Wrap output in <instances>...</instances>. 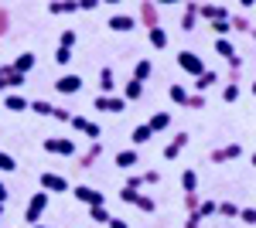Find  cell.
<instances>
[{
  "instance_id": "obj_1",
  "label": "cell",
  "mask_w": 256,
  "mask_h": 228,
  "mask_svg": "<svg viewBox=\"0 0 256 228\" xmlns=\"http://www.w3.org/2000/svg\"><path fill=\"white\" fill-rule=\"evenodd\" d=\"M48 194L44 191H38V194H31V201L24 205V222L28 225H41V218H44V208H48Z\"/></svg>"
},
{
  "instance_id": "obj_2",
  "label": "cell",
  "mask_w": 256,
  "mask_h": 228,
  "mask_svg": "<svg viewBox=\"0 0 256 228\" xmlns=\"http://www.w3.org/2000/svg\"><path fill=\"white\" fill-rule=\"evenodd\" d=\"M137 27H160V14H158V3L154 0H140V7H137Z\"/></svg>"
},
{
  "instance_id": "obj_3",
  "label": "cell",
  "mask_w": 256,
  "mask_h": 228,
  "mask_svg": "<svg viewBox=\"0 0 256 228\" xmlns=\"http://www.w3.org/2000/svg\"><path fill=\"white\" fill-rule=\"evenodd\" d=\"M72 194H76V201H82V205H89V208H99V205H106V194L96 188H89V184H76V188H68Z\"/></svg>"
},
{
  "instance_id": "obj_4",
  "label": "cell",
  "mask_w": 256,
  "mask_h": 228,
  "mask_svg": "<svg viewBox=\"0 0 256 228\" xmlns=\"http://www.w3.org/2000/svg\"><path fill=\"white\" fill-rule=\"evenodd\" d=\"M41 147L48 153H58V157H72L76 153V140H68V136H44Z\"/></svg>"
},
{
  "instance_id": "obj_5",
  "label": "cell",
  "mask_w": 256,
  "mask_h": 228,
  "mask_svg": "<svg viewBox=\"0 0 256 228\" xmlns=\"http://www.w3.org/2000/svg\"><path fill=\"white\" fill-rule=\"evenodd\" d=\"M41 191L52 198V194H65L68 191V181L62 177V174H52V171H44L41 174Z\"/></svg>"
},
{
  "instance_id": "obj_6",
  "label": "cell",
  "mask_w": 256,
  "mask_h": 228,
  "mask_svg": "<svg viewBox=\"0 0 256 228\" xmlns=\"http://www.w3.org/2000/svg\"><path fill=\"white\" fill-rule=\"evenodd\" d=\"M76 130H79L82 136H89L92 143H99V136H102V130H99V123H92V119H86V116H79V113H72V119H68Z\"/></svg>"
},
{
  "instance_id": "obj_7",
  "label": "cell",
  "mask_w": 256,
  "mask_h": 228,
  "mask_svg": "<svg viewBox=\"0 0 256 228\" xmlns=\"http://www.w3.org/2000/svg\"><path fill=\"white\" fill-rule=\"evenodd\" d=\"M178 65H181V72H188V75H202L205 72V61H202V55H195V51H181L178 55Z\"/></svg>"
},
{
  "instance_id": "obj_8",
  "label": "cell",
  "mask_w": 256,
  "mask_h": 228,
  "mask_svg": "<svg viewBox=\"0 0 256 228\" xmlns=\"http://www.w3.org/2000/svg\"><path fill=\"white\" fill-rule=\"evenodd\" d=\"M92 109H99V113H123L126 102H123L120 95H96V99H92Z\"/></svg>"
},
{
  "instance_id": "obj_9",
  "label": "cell",
  "mask_w": 256,
  "mask_h": 228,
  "mask_svg": "<svg viewBox=\"0 0 256 228\" xmlns=\"http://www.w3.org/2000/svg\"><path fill=\"white\" fill-rule=\"evenodd\" d=\"M239 157H242V143H229V147H218L208 153L212 164H226V160H239Z\"/></svg>"
},
{
  "instance_id": "obj_10",
  "label": "cell",
  "mask_w": 256,
  "mask_h": 228,
  "mask_svg": "<svg viewBox=\"0 0 256 228\" xmlns=\"http://www.w3.org/2000/svg\"><path fill=\"white\" fill-rule=\"evenodd\" d=\"M198 17H205L208 24H216V20H229V10H226L222 3H198Z\"/></svg>"
},
{
  "instance_id": "obj_11",
  "label": "cell",
  "mask_w": 256,
  "mask_h": 228,
  "mask_svg": "<svg viewBox=\"0 0 256 228\" xmlns=\"http://www.w3.org/2000/svg\"><path fill=\"white\" fill-rule=\"evenodd\" d=\"M106 27H110V31H116V34H126V31H134V27H137V17H134V14H113V17L106 20Z\"/></svg>"
},
{
  "instance_id": "obj_12",
  "label": "cell",
  "mask_w": 256,
  "mask_h": 228,
  "mask_svg": "<svg viewBox=\"0 0 256 228\" xmlns=\"http://www.w3.org/2000/svg\"><path fill=\"white\" fill-rule=\"evenodd\" d=\"M55 92H62V95L82 92V75H62L58 82H55Z\"/></svg>"
},
{
  "instance_id": "obj_13",
  "label": "cell",
  "mask_w": 256,
  "mask_h": 228,
  "mask_svg": "<svg viewBox=\"0 0 256 228\" xmlns=\"http://www.w3.org/2000/svg\"><path fill=\"white\" fill-rule=\"evenodd\" d=\"M99 157H102V140H99V143H89V147L79 153V167H86V171H89V167H96Z\"/></svg>"
},
{
  "instance_id": "obj_14",
  "label": "cell",
  "mask_w": 256,
  "mask_h": 228,
  "mask_svg": "<svg viewBox=\"0 0 256 228\" xmlns=\"http://www.w3.org/2000/svg\"><path fill=\"white\" fill-rule=\"evenodd\" d=\"M28 106H31V99L20 92H7L4 95V109H10V113H28Z\"/></svg>"
},
{
  "instance_id": "obj_15",
  "label": "cell",
  "mask_w": 256,
  "mask_h": 228,
  "mask_svg": "<svg viewBox=\"0 0 256 228\" xmlns=\"http://www.w3.org/2000/svg\"><path fill=\"white\" fill-rule=\"evenodd\" d=\"M198 24V0H188V7L181 10V31L188 34V31H195Z\"/></svg>"
},
{
  "instance_id": "obj_16",
  "label": "cell",
  "mask_w": 256,
  "mask_h": 228,
  "mask_svg": "<svg viewBox=\"0 0 256 228\" xmlns=\"http://www.w3.org/2000/svg\"><path fill=\"white\" fill-rule=\"evenodd\" d=\"M34 61H38V58H34V51H24V55H18L14 61H10V72H18V75L28 78V72L34 68Z\"/></svg>"
},
{
  "instance_id": "obj_17",
  "label": "cell",
  "mask_w": 256,
  "mask_h": 228,
  "mask_svg": "<svg viewBox=\"0 0 256 228\" xmlns=\"http://www.w3.org/2000/svg\"><path fill=\"white\" fill-rule=\"evenodd\" d=\"M113 89H116V75L110 65H102L99 68V95H113Z\"/></svg>"
},
{
  "instance_id": "obj_18",
  "label": "cell",
  "mask_w": 256,
  "mask_h": 228,
  "mask_svg": "<svg viewBox=\"0 0 256 228\" xmlns=\"http://www.w3.org/2000/svg\"><path fill=\"white\" fill-rule=\"evenodd\" d=\"M184 147H188V133H174V140L164 147V160H178Z\"/></svg>"
},
{
  "instance_id": "obj_19",
  "label": "cell",
  "mask_w": 256,
  "mask_h": 228,
  "mask_svg": "<svg viewBox=\"0 0 256 228\" xmlns=\"http://www.w3.org/2000/svg\"><path fill=\"white\" fill-rule=\"evenodd\" d=\"M113 160H116V167H120V171H134V167L140 164V153L134 150V147H130V150H120L116 157H113Z\"/></svg>"
},
{
  "instance_id": "obj_20",
  "label": "cell",
  "mask_w": 256,
  "mask_h": 228,
  "mask_svg": "<svg viewBox=\"0 0 256 228\" xmlns=\"http://www.w3.org/2000/svg\"><path fill=\"white\" fill-rule=\"evenodd\" d=\"M79 10V0H52L48 3V14L58 17V14H76Z\"/></svg>"
},
{
  "instance_id": "obj_21",
  "label": "cell",
  "mask_w": 256,
  "mask_h": 228,
  "mask_svg": "<svg viewBox=\"0 0 256 228\" xmlns=\"http://www.w3.org/2000/svg\"><path fill=\"white\" fill-rule=\"evenodd\" d=\"M216 82H222V78H218V72H212V68H205V72H202V75L195 78V92H198V95H205V89H212Z\"/></svg>"
},
{
  "instance_id": "obj_22",
  "label": "cell",
  "mask_w": 256,
  "mask_h": 228,
  "mask_svg": "<svg viewBox=\"0 0 256 228\" xmlns=\"http://www.w3.org/2000/svg\"><path fill=\"white\" fill-rule=\"evenodd\" d=\"M24 82H28V78L18 75V72H10V65H7V75L0 82V89H4V92H18V89H24Z\"/></svg>"
},
{
  "instance_id": "obj_23",
  "label": "cell",
  "mask_w": 256,
  "mask_h": 228,
  "mask_svg": "<svg viewBox=\"0 0 256 228\" xmlns=\"http://www.w3.org/2000/svg\"><path fill=\"white\" fill-rule=\"evenodd\" d=\"M150 140H154V133L147 130V123H140V126H134V130H130V143H134V150H137V147H144V143H150Z\"/></svg>"
},
{
  "instance_id": "obj_24",
  "label": "cell",
  "mask_w": 256,
  "mask_h": 228,
  "mask_svg": "<svg viewBox=\"0 0 256 228\" xmlns=\"http://www.w3.org/2000/svg\"><path fill=\"white\" fill-rule=\"evenodd\" d=\"M168 126H171V113H154L147 119V130H150V133H164Z\"/></svg>"
},
{
  "instance_id": "obj_25",
  "label": "cell",
  "mask_w": 256,
  "mask_h": 228,
  "mask_svg": "<svg viewBox=\"0 0 256 228\" xmlns=\"http://www.w3.org/2000/svg\"><path fill=\"white\" fill-rule=\"evenodd\" d=\"M150 72H154V65H150L147 58H140L137 65H134V82H140V85H144V82L150 78Z\"/></svg>"
},
{
  "instance_id": "obj_26",
  "label": "cell",
  "mask_w": 256,
  "mask_h": 228,
  "mask_svg": "<svg viewBox=\"0 0 256 228\" xmlns=\"http://www.w3.org/2000/svg\"><path fill=\"white\" fill-rule=\"evenodd\" d=\"M229 31H242V34H253V20L236 14V17H229Z\"/></svg>"
},
{
  "instance_id": "obj_27",
  "label": "cell",
  "mask_w": 256,
  "mask_h": 228,
  "mask_svg": "<svg viewBox=\"0 0 256 228\" xmlns=\"http://www.w3.org/2000/svg\"><path fill=\"white\" fill-rule=\"evenodd\" d=\"M140 95H144V85L130 78V82H126V89H123V95H120V99H123V102H137Z\"/></svg>"
},
{
  "instance_id": "obj_28",
  "label": "cell",
  "mask_w": 256,
  "mask_h": 228,
  "mask_svg": "<svg viewBox=\"0 0 256 228\" xmlns=\"http://www.w3.org/2000/svg\"><path fill=\"white\" fill-rule=\"evenodd\" d=\"M147 38H150V44H154L158 51L168 48V31H164V27H150V31H147Z\"/></svg>"
},
{
  "instance_id": "obj_29",
  "label": "cell",
  "mask_w": 256,
  "mask_h": 228,
  "mask_svg": "<svg viewBox=\"0 0 256 228\" xmlns=\"http://www.w3.org/2000/svg\"><path fill=\"white\" fill-rule=\"evenodd\" d=\"M226 82H232V85H239V82H242V58H229V78H226Z\"/></svg>"
},
{
  "instance_id": "obj_30",
  "label": "cell",
  "mask_w": 256,
  "mask_h": 228,
  "mask_svg": "<svg viewBox=\"0 0 256 228\" xmlns=\"http://www.w3.org/2000/svg\"><path fill=\"white\" fill-rule=\"evenodd\" d=\"M134 208H140L144 215H154V211H158V201H154L150 194H137V201H134Z\"/></svg>"
},
{
  "instance_id": "obj_31",
  "label": "cell",
  "mask_w": 256,
  "mask_h": 228,
  "mask_svg": "<svg viewBox=\"0 0 256 228\" xmlns=\"http://www.w3.org/2000/svg\"><path fill=\"white\" fill-rule=\"evenodd\" d=\"M216 55H222L226 61H229V58H236V48H232V41H229V38H216Z\"/></svg>"
},
{
  "instance_id": "obj_32",
  "label": "cell",
  "mask_w": 256,
  "mask_h": 228,
  "mask_svg": "<svg viewBox=\"0 0 256 228\" xmlns=\"http://www.w3.org/2000/svg\"><path fill=\"white\" fill-rule=\"evenodd\" d=\"M168 95H171V102H174V106H184V102H188V89H184L181 82H174V85L168 89Z\"/></svg>"
},
{
  "instance_id": "obj_33",
  "label": "cell",
  "mask_w": 256,
  "mask_h": 228,
  "mask_svg": "<svg viewBox=\"0 0 256 228\" xmlns=\"http://www.w3.org/2000/svg\"><path fill=\"white\" fill-rule=\"evenodd\" d=\"M76 44H79V31H76V27H68V31H62V38H58V48H68V51H72Z\"/></svg>"
},
{
  "instance_id": "obj_34",
  "label": "cell",
  "mask_w": 256,
  "mask_h": 228,
  "mask_svg": "<svg viewBox=\"0 0 256 228\" xmlns=\"http://www.w3.org/2000/svg\"><path fill=\"white\" fill-rule=\"evenodd\" d=\"M28 109H31L34 116H52V113H55V106H52L48 99H34V102H31Z\"/></svg>"
},
{
  "instance_id": "obj_35",
  "label": "cell",
  "mask_w": 256,
  "mask_h": 228,
  "mask_svg": "<svg viewBox=\"0 0 256 228\" xmlns=\"http://www.w3.org/2000/svg\"><path fill=\"white\" fill-rule=\"evenodd\" d=\"M181 188H184V194L198 188V174L192 171V167H188V171H181Z\"/></svg>"
},
{
  "instance_id": "obj_36",
  "label": "cell",
  "mask_w": 256,
  "mask_h": 228,
  "mask_svg": "<svg viewBox=\"0 0 256 228\" xmlns=\"http://www.w3.org/2000/svg\"><path fill=\"white\" fill-rule=\"evenodd\" d=\"M216 201H202V205H198V211H195V218L198 222H205V218H212V215H216Z\"/></svg>"
},
{
  "instance_id": "obj_37",
  "label": "cell",
  "mask_w": 256,
  "mask_h": 228,
  "mask_svg": "<svg viewBox=\"0 0 256 228\" xmlns=\"http://www.w3.org/2000/svg\"><path fill=\"white\" fill-rule=\"evenodd\" d=\"M89 218H92V222H99V225H106L113 215H110V208H106V205H99V208H89Z\"/></svg>"
},
{
  "instance_id": "obj_38",
  "label": "cell",
  "mask_w": 256,
  "mask_h": 228,
  "mask_svg": "<svg viewBox=\"0 0 256 228\" xmlns=\"http://www.w3.org/2000/svg\"><path fill=\"white\" fill-rule=\"evenodd\" d=\"M239 92H242V85H232V82H226V89H222V102H236Z\"/></svg>"
},
{
  "instance_id": "obj_39",
  "label": "cell",
  "mask_w": 256,
  "mask_h": 228,
  "mask_svg": "<svg viewBox=\"0 0 256 228\" xmlns=\"http://www.w3.org/2000/svg\"><path fill=\"white\" fill-rule=\"evenodd\" d=\"M10 34V7H0V38Z\"/></svg>"
},
{
  "instance_id": "obj_40",
  "label": "cell",
  "mask_w": 256,
  "mask_h": 228,
  "mask_svg": "<svg viewBox=\"0 0 256 228\" xmlns=\"http://www.w3.org/2000/svg\"><path fill=\"white\" fill-rule=\"evenodd\" d=\"M198 205H202V198H198V191H188L184 194V208H188V215H195Z\"/></svg>"
},
{
  "instance_id": "obj_41",
  "label": "cell",
  "mask_w": 256,
  "mask_h": 228,
  "mask_svg": "<svg viewBox=\"0 0 256 228\" xmlns=\"http://www.w3.org/2000/svg\"><path fill=\"white\" fill-rule=\"evenodd\" d=\"M0 171H4V174L18 171V160H14V157H10V153H4V150H0Z\"/></svg>"
},
{
  "instance_id": "obj_42",
  "label": "cell",
  "mask_w": 256,
  "mask_h": 228,
  "mask_svg": "<svg viewBox=\"0 0 256 228\" xmlns=\"http://www.w3.org/2000/svg\"><path fill=\"white\" fill-rule=\"evenodd\" d=\"M184 109H205V95L188 92V102H184Z\"/></svg>"
},
{
  "instance_id": "obj_43",
  "label": "cell",
  "mask_w": 256,
  "mask_h": 228,
  "mask_svg": "<svg viewBox=\"0 0 256 228\" xmlns=\"http://www.w3.org/2000/svg\"><path fill=\"white\" fill-rule=\"evenodd\" d=\"M123 188H126V191H140V188H144L140 174H134V171H130V174H126V181H123Z\"/></svg>"
},
{
  "instance_id": "obj_44",
  "label": "cell",
  "mask_w": 256,
  "mask_h": 228,
  "mask_svg": "<svg viewBox=\"0 0 256 228\" xmlns=\"http://www.w3.org/2000/svg\"><path fill=\"white\" fill-rule=\"evenodd\" d=\"M216 215H226V218H236V215H239V208H236V205H229V201H222V205L216 208Z\"/></svg>"
},
{
  "instance_id": "obj_45",
  "label": "cell",
  "mask_w": 256,
  "mask_h": 228,
  "mask_svg": "<svg viewBox=\"0 0 256 228\" xmlns=\"http://www.w3.org/2000/svg\"><path fill=\"white\" fill-rule=\"evenodd\" d=\"M72 58H76V51H68V48H55V61H58V65H68Z\"/></svg>"
},
{
  "instance_id": "obj_46",
  "label": "cell",
  "mask_w": 256,
  "mask_h": 228,
  "mask_svg": "<svg viewBox=\"0 0 256 228\" xmlns=\"http://www.w3.org/2000/svg\"><path fill=\"white\" fill-rule=\"evenodd\" d=\"M212 34H216V38H226V34H229V20H216V24H212Z\"/></svg>"
},
{
  "instance_id": "obj_47",
  "label": "cell",
  "mask_w": 256,
  "mask_h": 228,
  "mask_svg": "<svg viewBox=\"0 0 256 228\" xmlns=\"http://www.w3.org/2000/svg\"><path fill=\"white\" fill-rule=\"evenodd\" d=\"M137 194H140V191H126V188H120V201H123V205H134V201H137Z\"/></svg>"
},
{
  "instance_id": "obj_48",
  "label": "cell",
  "mask_w": 256,
  "mask_h": 228,
  "mask_svg": "<svg viewBox=\"0 0 256 228\" xmlns=\"http://www.w3.org/2000/svg\"><path fill=\"white\" fill-rule=\"evenodd\" d=\"M52 119H58V123H68V119H72V113H68L65 106H55V113H52Z\"/></svg>"
},
{
  "instance_id": "obj_49",
  "label": "cell",
  "mask_w": 256,
  "mask_h": 228,
  "mask_svg": "<svg viewBox=\"0 0 256 228\" xmlns=\"http://www.w3.org/2000/svg\"><path fill=\"white\" fill-rule=\"evenodd\" d=\"M236 218H242V225H253V222H256V211H253V208H242Z\"/></svg>"
},
{
  "instance_id": "obj_50",
  "label": "cell",
  "mask_w": 256,
  "mask_h": 228,
  "mask_svg": "<svg viewBox=\"0 0 256 228\" xmlns=\"http://www.w3.org/2000/svg\"><path fill=\"white\" fill-rule=\"evenodd\" d=\"M140 181H144V184H158V181H160V171H144V174H140Z\"/></svg>"
},
{
  "instance_id": "obj_51",
  "label": "cell",
  "mask_w": 256,
  "mask_h": 228,
  "mask_svg": "<svg viewBox=\"0 0 256 228\" xmlns=\"http://www.w3.org/2000/svg\"><path fill=\"white\" fill-rule=\"evenodd\" d=\"M106 228H130V222H123V218H110Z\"/></svg>"
},
{
  "instance_id": "obj_52",
  "label": "cell",
  "mask_w": 256,
  "mask_h": 228,
  "mask_svg": "<svg viewBox=\"0 0 256 228\" xmlns=\"http://www.w3.org/2000/svg\"><path fill=\"white\" fill-rule=\"evenodd\" d=\"M7 198H10V188H7V184L0 181V205H7Z\"/></svg>"
},
{
  "instance_id": "obj_53",
  "label": "cell",
  "mask_w": 256,
  "mask_h": 228,
  "mask_svg": "<svg viewBox=\"0 0 256 228\" xmlns=\"http://www.w3.org/2000/svg\"><path fill=\"white\" fill-rule=\"evenodd\" d=\"M96 7H99L96 0H79V10H96Z\"/></svg>"
},
{
  "instance_id": "obj_54",
  "label": "cell",
  "mask_w": 256,
  "mask_h": 228,
  "mask_svg": "<svg viewBox=\"0 0 256 228\" xmlns=\"http://www.w3.org/2000/svg\"><path fill=\"white\" fill-rule=\"evenodd\" d=\"M184 228H202V222H198L195 215H188V222H184Z\"/></svg>"
},
{
  "instance_id": "obj_55",
  "label": "cell",
  "mask_w": 256,
  "mask_h": 228,
  "mask_svg": "<svg viewBox=\"0 0 256 228\" xmlns=\"http://www.w3.org/2000/svg\"><path fill=\"white\" fill-rule=\"evenodd\" d=\"M4 75H7V65H0V82H4ZM4 92V89H0Z\"/></svg>"
},
{
  "instance_id": "obj_56",
  "label": "cell",
  "mask_w": 256,
  "mask_h": 228,
  "mask_svg": "<svg viewBox=\"0 0 256 228\" xmlns=\"http://www.w3.org/2000/svg\"><path fill=\"white\" fill-rule=\"evenodd\" d=\"M31 228H55V225H31Z\"/></svg>"
},
{
  "instance_id": "obj_57",
  "label": "cell",
  "mask_w": 256,
  "mask_h": 228,
  "mask_svg": "<svg viewBox=\"0 0 256 228\" xmlns=\"http://www.w3.org/2000/svg\"><path fill=\"white\" fill-rule=\"evenodd\" d=\"M0 222H4V205H0Z\"/></svg>"
}]
</instances>
